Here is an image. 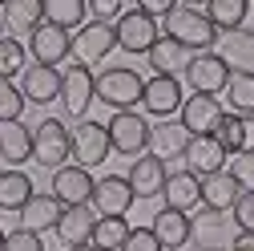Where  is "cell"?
<instances>
[{"instance_id": "cell-11", "label": "cell", "mask_w": 254, "mask_h": 251, "mask_svg": "<svg viewBox=\"0 0 254 251\" xmlns=\"http://www.w3.org/2000/svg\"><path fill=\"white\" fill-rule=\"evenodd\" d=\"M93 186H97V178H93L85 166H77V162L61 166L53 174V195L65 207H89L93 203Z\"/></svg>"}, {"instance_id": "cell-23", "label": "cell", "mask_w": 254, "mask_h": 251, "mask_svg": "<svg viewBox=\"0 0 254 251\" xmlns=\"http://www.w3.org/2000/svg\"><path fill=\"white\" fill-rule=\"evenodd\" d=\"M0 158L12 170L33 162V130L24 122H0Z\"/></svg>"}, {"instance_id": "cell-2", "label": "cell", "mask_w": 254, "mask_h": 251, "mask_svg": "<svg viewBox=\"0 0 254 251\" xmlns=\"http://www.w3.org/2000/svg\"><path fill=\"white\" fill-rule=\"evenodd\" d=\"M141 93H145V77L129 65H105L97 73V102H105L117 114L141 106Z\"/></svg>"}, {"instance_id": "cell-7", "label": "cell", "mask_w": 254, "mask_h": 251, "mask_svg": "<svg viewBox=\"0 0 254 251\" xmlns=\"http://www.w3.org/2000/svg\"><path fill=\"white\" fill-rule=\"evenodd\" d=\"M69 134H73V162L85 166V170L101 166L109 154H113V146H109V130H105L101 122H77Z\"/></svg>"}, {"instance_id": "cell-17", "label": "cell", "mask_w": 254, "mask_h": 251, "mask_svg": "<svg viewBox=\"0 0 254 251\" xmlns=\"http://www.w3.org/2000/svg\"><path fill=\"white\" fill-rule=\"evenodd\" d=\"M129 186H133V195L137 199H157L166 191V178H170V170H166V162L157 158V154H141V158H133V166H129Z\"/></svg>"}, {"instance_id": "cell-26", "label": "cell", "mask_w": 254, "mask_h": 251, "mask_svg": "<svg viewBox=\"0 0 254 251\" xmlns=\"http://www.w3.org/2000/svg\"><path fill=\"white\" fill-rule=\"evenodd\" d=\"M0 20H4V28H12V33L33 37L45 24V0H4V4H0Z\"/></svg>"}, {"instance_id": "cell-40", "label": "cell", "mask_w": 254, "mask_h": 251, "mask_svg": "<svg viewBox=\"0 0 254 251\" xmlns=\"http://www.w3.org/2000/svg\"><path fill=\"white\" fill-rule=\"evenodd\" d=\"M230 174L238 178L242 191H254V154H238V158L230 162Z\"/></svg>"}, {"instance_id": "cell-5", "label": "cell", "mask_w": 254, "mask_h": 251, "mask_svg": "<svg viewBox=\"0 0 254 251\" xmlns=\"http://www.w3.org/2000/svg\"><path fill=\"white\" fill-rule=\"evenodd\" d=\"M117 49V33H113V24H101V20H89L85 28H77L73 33V57H77V65L93 69V65H101V61Z\"/></svg>"}, {"instance_id": "cell-4", "label": "cell", "mask_w": 254, "mask_h": 251, "mask_svg": "<svg viewBox=\"0 0 254 251\" xmlns=\"http://www.w3.org/2000/svg\"><path fill=\"white\" fill-rule=\"evenodd\" d=\"M105 130H109V146H113V154L141 158V154L149 150V122H145V114H137V110L113 114Z\"/></svg>"}, {"instance_id": "cell-27", "label": "cell", "mask_w": 254, "mask_h": 251, "mask_svg": "<svg viewBox=\"0 0 254 251\" xmlns=\"http://www.w3.org/2000/svg\"><path fill=\"white\" fill-rule=\"evenodd\" d=\"M145 61H149L153 77H178V73H186V65H190V53H186L178 41H170V37H157L153 49L145 53Z\"/></svg>"}, {"instance_id": "cell-30", "label": "cell", "mask_w": 254, "mask_h": 251, "mask_svg": "<svg viewBox=\"0 0 254 251\" xmlns=\"http://www.w3.org/2000/svg\"><path fill=\"white\" fill-rule=\"evenodd\" d=\"M246 12H250V0H210L206 4V16L210 24L218 28V33H242V24H246Z\"/></svg>"}, {"instance_id": "cell-44", "label": "cell", "mask_w": 254, "mask_h": 251, "mask_svg": "<svg viewBox=\"0 0 254 251\" xmlns=\"http://www.w3.org/2000/svg\"><path fill=\"white\" fill-rule=\"evenodd\" d=\"M4 37H8V33H4V20H0V41H4Z\"/></svg>"}, {"instance_id": "cell-45", "label": "cell", "mask_w": 254, "mask_h": 251, "mask_svg": "<svg viewBox=\"0 0 254 251\" xmlns=\"http://www.w3.org/2000/svg\"><path fill=\"white\" fill-rule=\"evenodd\" d=\"M206 251H218V247H206Z\"/></svg>"}, {"instance_id": "cell-19", "label": "cell", "mask_w": 254, "mask_h": 251, "mask_svg": "<svg viewBox=\"0 0 254 251\" xmlns=\"http://www.w3.org/2000/svg\"><path fill=\"white\" fill-rule=\"evenodd\" d=\"M218 146L238 158V154H254V118H242V114H222L218 130H214Z\"/></svg>"}, {"instance_id": "cell-13", "label": "cell", "mask_w": 254, "mask_h": 251, "mask_svg": "<svg viewBox=\"0 0 254 251\" xmlns=\"http://www.w3.org/2000/svg\"><path fill=\"white\" fill-rule=\"evenodd\" d=\"M182 81L178 77H149L145 81V93H141V110L149 118H170V114H182Z\"/></svg>"}, {"instance_id": "cell-20", "label": "cell", "mask_w": 254, "mask_h": 251, "mask_svg": "<svg viewBox=\"0 0 254 251\" xmlns=\"http://www.w3.org/2000/svg\"><path fill=\"white\" fill-rule=\"evenodd\" d=\"M190 138H194V134H190L182 122H153V126H149V154H157L162 162L186 158Z\"/></svg>"}, {"instance_id": "cell-9", "label": "cell", "mask_w": 254, "mask_h": 251, "mask_svg": "<svg viewBox=\"0 0 254 251\" xmlns=\"http://www.w3.org/2000/svg\"><path fill=\"white\" fill-rule=\"evenodd\" d=\"M186 81H190L194 93L218 98V93H226V85H230V65L218 53H198V57H190V65H186Z\"/></svg>"}, {"instance_id": "cell-6", "label": "cell", "mask_w": 254, "mask_h": 251, "mask_svg": "<svg viewBox=\"0 0 254 251\" xmlns=\"http://www.w3.org/2000/svg\"><path fill=\"white\" fill-rule=\"evenodd\" d=\"M133 186H129V178L125 174H105V178H97V186H93V211H97V219H125L129 215V207H133Z\"/></svg>"}, {"instance_id": "cell-42", "label": "cell", "mask_w": 254, "mask_h": 251, "mask_svg": "<svg viewBox=\"0 0 254 251\" xmlns=\"http://www.w3.org/2000/svg\"><path fill=\"white\" fill-rule=\"evenodd\" d=\"M69 251H97V247H93V243H85V247H69Z\"/></svg>"}, {"instance_id": "cell-34", "label": "cell", "mask_w": 254, "mask_h": 251, "mask_svg": "<svg viewBox=\"0 0 254 251\" xmlns=\"http://www.w3.org/2000/svg\"><path fill=\"white\" fill-rule=\"evenodd\" d=\"M24 69H28V49H24L16 37H4V41H0V77L12 81V77L24 73Z\"/></svg>"}, {"instance_id": "cell-25", "label": "cell", "mask_w": 254, "mask_h": 251, "mask_svg": "<svg viewBox=\"0 0 254 251\" xmlns=\"http://www.w3.org/2000/svg\"><path fill=\"white\" fill-rule=\"evenodd\" d=\"M162 199H166L170 211H186V215H190V211L202 203V178H198V174H190V170H174V174L166 178Z\"/></svg>"}, {"instance_id": "cell-38", "label": "cell", "mask_w": 254, "mask_h": 251, "mask_svg": "<svg viewBox=\"0 0 254 251\" xmlns=\"http://www.w3.org/2000/svg\"><path fill=\"white\" fill-rule=\"evenodd\" d=\"M4 251H45V243H41V235H37V231H24V227H16V231H8Z\"/></svg>"}, {"instance_id": "cell-15", "label": "cell", "mask_w": 254, "mask_h": 251, "mask_svg": "<svg viewBox=\"0 0 254 251\" xmlns=\"http://www.w3.org/2000/svg\"><path fill=\"white\" fill-rule=\"evenodd\" d=\"M61 81H65V73L33 61V65L20 73V93H24V102H33V106H49V102H61Z\"/></svg>"}, {"instance_id": "cell-36", "label": "cell", "mask_w": 254, "mask_h": 251, "mask_svg": "<svg viewBox=\"0 0 254 251\" xmlns=\"http://www.w3.org/2000/svg\"><path fill=\"white\" fill-rule=\"evenodd\" d=\"M234 223L242 235H254V191H242L234 203Z\"/></svg>"}, {"instance_id": "cell-37", "label": "cell", "mask_w": 254, "mask_h": 251, "mask_svg": "<svg viewBox=\"0 0 254 251\" xmlns=\"http://www.w3.org/2000/svg\"><path fill=\"white\" fill-rule=\"evenodd\" d=\"M121 251H166L162 243H157V235H153V227H133L129 231V239H125V247Z\"/></svg>"}, {"instance_id": "cell-12", "label": "cell", "mask_w": 254, "mask_h": 251, "mask_svg": "<svg viewBox=\"0 0 254 251\" xmlns=\"http://www.w3.org/2000/svg\"><path fill=\"white\" fill-rule=\"evenodd\" d=\"M222 102L218 98H210V93H190V98L182 102V114H178V122L186 126L190 134H214L218 130V122H222Z\"/></svg>"}, {"instance_id": "cell-28", "label": "cell", "mask_w": 254, "mask_h": 251, "mask_svg": "<svg viewBox=\"0 0 254 251\" xmlns=\"http://www.w3.org/2000/svg\"><path fill=\"white\" fill-rule=\"evenodd\" d=\"M37 191H33V178H28L24 170H0V211H24V203L33 199Z\"/></svg>"}, {"instance_id": "cell-14", "label": "cell", "mask_w": 254, "mask_h": 251, "mask_svg": "<svg viewBox=\"0 0 254 251\" xmlns=\"http://www.w3.org/2000/svg\"><path fill=\"white\" fill-rule=\"evenodd\" d=\"M28 53L37 57V65H61L65 57H73V33H65V28L57 24H41L33 37H28Z\"/></svg>"}, {"instance_id": "cell-41", "label": "cell", "mask_w": 254, "mask_h": 251, "mask_svg": "<svg viewBox=\"0 0 254 251\" xmlns=\"http://www.w3.org/2000/svg\"><path fill=\"white\" fill-rule=\"evenodd\" d=\"M230 251H254V235H242V231H238V239H234Z\"/></svg>"}, {"instance_id": "cell-39", "label": "cell", "mask_w": 254, "mask_h": 251, "mask_svg": "<svg viewBox=\"0 0 254 251\" xmlns=\"http://www.w3.org/2000/svg\"><path fill=\"white\" fill-rule=\"evenodd\" d=\"M89 12L97 16L101 24H117L125 16V4H121V0H89Z\"/></svg>"}, {"instance_id": "cell-18", "label": "cell", "mask_w": 254, "mask_h": 251, "mask_svg": "<svg viewBox=\"0 0 254 251\" xmlns=\"http://www.w3.org/2000/svg\"><path fill=\"white\" fill-rule=\"evenodd\" d=\"M61 215H65V203H61L53 191L49 195H33L24 203V211H20V227L24 231H37V235H45V231H57V223H61Z\"/></svg>"}, {"instance_id": "cell-3", "label": "cell", "mask_w": 254, "mask_h": 251, "mask_svg": "<svg viewBox=\"0 0 254 251\" xmlns=\"http://www.w3.org/2000/svg\"><path fill=\"white\" fill-rule=\"evenodd\" d=\"M69 158H73V134H69V126L57 122V118H45L33 130V162L57 174L61 166H69Z\"/></svg>"}, {"instance_id": "cell-31", "label": "cell", "mask_w": 254, "mask_h": 251, "mask_svg": "<svg viewBox=\"0 0 254 251\" xmlns=\"http://www.w3.org/2000/svg\"><path fill=\"white\" fill-rule=\"evenodd\" d=\"M85 12H89V0H45V24H57L65 33L89 24Z\"/></svg>"}, {"instance_id": "cell-43", "label": "cell", "mask_w": 254, "mask_h": 251, "mask_svg": "<svg viewBox=\"0 0 254 251\" xmlns=\"http://www.w3.org/2000/svg\"><path fill=\"white\" fill-rule=\"evenodd\" d=\"M4 243H8V235H4V231H0V251H4Z\"/></svg>"}, {"instance_id": "cell-33", "label": "cell", "mask_w": 254, "mask_h": 251, "mask_svg": "<svg viewBox=\"0 0 254 251\" xmlns=\"http://www.w3.org/2000/svg\"><path fill=\"white\" fill-rule=\"evenodd\" d=\"M226 102H230V114H242V118L254 114V73H230Z\"/></svg>"}, {"instance_id": "cell-22", "label": "cell", "mask_w": 254, "mask_h": 251, "mask_svg": "<svg viewBox=\"0 0 254 251\" xmlns=\"http://www.w3.org/2000/svg\"><path fill=\"white\" fill-rule=\"evenodd\" d=\"M238 195H242V186H238V178H234L230 170H218V174H206V178H202V207H206L210 215L234 211Z\"/></svg>"}, {"instance_id": "cell-21", "label": "cell", "mask_w": 254, "mask_h": 251, "mask_svg": "<svg viewBox=\"0 0 254 251\" xmlns=\"http://www.w3.org/2000/svg\"><path fill=\"white\" fill-rule=\"evenodd\" d=\"M153 235H157V243H162L166 251H178V247H186L190 243V235H194V219H190L186 211H170V207H162L153 215Z\"/></svg>"}, {"instance_id": "cell-8", "label": "cell", "mask_w": 254, "mask_h": 251, "mask_svg": "<svg viewBox=\"0 0 254 251\" xmlns=\"http://www.w3.org/2000/svg\"><path fill=\"white\" fill-rule=\"evenodd\" d=\"M93 102H97V73L85 69V65H69L65 81H61V106H65V114L85 118Z\"/></svg>"}, {"instance_id": "cell-10", "label": "cell", "mask_w": 254, "mask_h": 251, "mask_svg": "<svg viewBox=\"0 0 254 251\" xmlns=\"http://www.w3.org/2000/svg\"><path fill=\"white\" fill-rule=\"evenodd\" d=\"M113 33H117V49H125V53H149L153 41L162 37V24L149 20L141 8H125V16L113 24Z\"/></svg>"}, {"instance_id": "cell-16", "label": "cell", "mask_w": 254, "mask_h": 251, "mask_svg": "<svg viewBox=\"0 0 254 251\" xmlns=\"http://www.w3.org/2000/svg\"><path fill=\"white\" fill-rule=\"evenodd\" d=\"M226 158H230V154L218 146L214 134H198V138H190V146H186V170L198 174V178L226 170Z\"/></svg>"}, {"instance_id": "cell-24", "label": "cell", "mask_w": 254, "mask_h": 251, "mask_svg": "<svg viewBox=\"0 0 254 251\" xmlns=\"http://www.w3.org/2000/svg\"><path fill=\"white\" fill-rule=\"evenodd\" d=\"M93 227H97V211L93 207H65L57 235L65 247H85V243H93Z\"/></svg>"}, {"instance_id": "cell-1", "label": "cell", "mask_w": 254, "mask_h": 251, "mask_svg": "<svg viewBox=\"0 0 254 251\" xmlns=\"http://www.w3.org/2000/svg\"><path fill=\"white\" fill-rule=\"evenodd\" d=\"M162 37L178 41L186 53H214L218 28L210 24L206 8H198V4H174V12L162 20Z\"/></svg>"}, {"instance_id": "cell-35", "label": "cell", "mask_w": 254, "mask_h": 251, "mask_svg": "<svg viewBox=\"0 0 254 251\" xmlns=\"http://www.w3.org/2000/svg\"><path fill=\"white\" fill-rule=\"evenodd\" d=\"M24 93H20V85L16 81H4L0 77V122H20V114H24Z\"/></svg>"}, {"instance_id": "cell-29", "label": "cell", "mask_w": 254, "mask_h": 251, "mask_svg": "<svg viewBox=\"0 0 254 251\" xmlns=\"http://www.w3.org/2000/svg\"><path fill=\"white\" fill-rule=\"evenodd\" d=\"M218 57L230 65V73H254V33L242 28V33H230L222 41Z\"/></svg>"}, {"instance_id": "cell-32", "label": "cell", "mask_w": 254, "mask_h": 251, "mask_svg": "<svg viewBox=\"0 0 254 251\" xmlns=\"http://www.w3.org/2000/svg\"><path fill=\"white\" fill-rule=\"evenodd\" d=\"M129 219H97V227H93V247L97 251H121L125 239H129Z\"/></svg>"}]
</instances>
